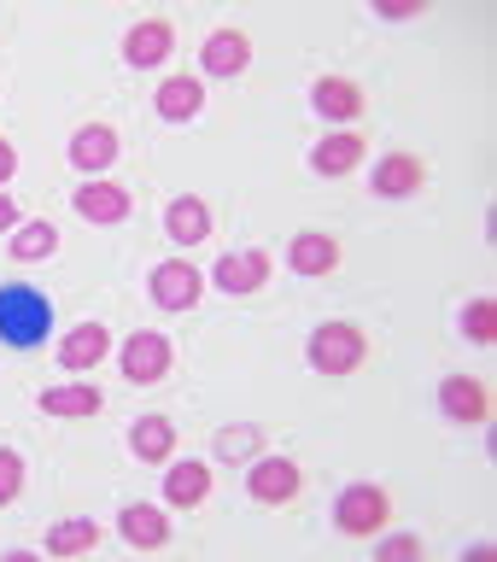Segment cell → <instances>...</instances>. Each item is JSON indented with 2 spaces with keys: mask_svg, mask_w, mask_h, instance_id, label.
<instances>
[{
  "mask_svg": "<svg viewBox=\"0 0 497 562\" xmlns=\"http://www.w3.org/2000/svg\"><path fill=\"white\" fill-rule=\"evenodd\" d=\"M428 158L410 153V147H393V153H381L375 158V170H369V193L375 200H416L421 188H428Z\"/></svg>",
  "mask_w": 497,
  "mask_h": 562,
  "instance_id": "cell-12",
  "label": "cell"
},
{
  "mask_svg": "<svg viewBox=\"0 0 497 562\" xmlns=\"http://www.w3.org/2000/svg\"><path fill=\"white\" fill-rule=\"evenodd\" d=\"M456 323H463V334H468L474 346H492V340H497V299H486V293H481V299H468Z\"/></svg>",
  "mask_w": 497,
  "mask_h": 562,
  "instance_id": "cell-27",
  "label": "cell"
},
{
  "mask_svg": "<svg viewBox=\"0 0 497 562\" xmlns=\"http://www.w3.org/2000/svg\"><path fill=\"white\" fill-rule=\"evenodd\" d=\"M35 411L53 416V422H94L105 411V393L94 381H59V386H42V393H35Z\"/></svg>",
  "mask_w": 497,
  "mask_h": 562,
  "instance_id": "cell-19",
  "label": "cell"
},
{
  "mask_svg": "<svg viewBox=\"0 0 497 562\" xmlns=\"http://www.w3.org/2000/svg\"><path fill=\"white\" fill-rule=\"evenodd\" d=\"M24 486H30V463H24V451L0 446V509L24 498Z\"/></svg>",
  "mask_w": 497,
  "mask_h": 562,
  "instance_id": "cell-28",
  "label": "cell"
},
{
  "mask_svg": "<svg viewBox=\"0 0 497 562\" xmlns=\"http://www.w3.org/2000/svg\"><path fill=\"white\" fill-rule=\"evenodd\" d=\"M176 446H182V428H176L170 416H140L135 428H129V451L147 469H165L170 457H176Z\"/></svg>",
  "mask_w": 497,
  "mask_h": 562,
  "instance_id": "cell-23",
  "label": "cell"
},
{
  "mask_svg": "<svg viewBox=\"0 0 497 562\" xmlns=\"http://www.w3.org/2000/svg\"><path fill=\"white\" fill-rule=\"evenodd\" d=\"M369 165V135L363 130H328L323 140L310 147V170L340 182V176H358Z\"/></svg>",
  "mask_w": 497,
  "mask_h": 562,
  "instance_id": "cell-18",
  "label": "cell"
},
{
  "mask_svg": "<svg viewBox=\"0 0 497 562\" xmlns=\"http://www.w3.org/2000/svg\"><path fill=\"white\" fill-rule=\"evenodd\" d=\"M340 263H346V240L334 235V228H298V235L287 240V270L305 276V281L340 276Z\"/></svg>",
  "mask_w": 497,
  "mask_h": 562,
  "instance_id": "cell-13",
  "label": "cell"
},
{
  "mask_svg": "<svg viewBox=\"0 0 497 562\" xmlns=\"http://www.w3.org/2000/svg\"><path fill=\"white\" fill-rule=\"evenodd\" d=\"M211 498H217V469H211L205 457H170L165 463V509L200 516Z\"/></svg>",
  "mask_w": 497,
  "mask_h": 562,
  "instance_id": "cell-7",
  "label": "cell"
},
{
  "mask_svg": "<svg viewBox=\"0 0 497 562\" xmlns=\"http://www.w3.org/2000/svg\"><path fill=\"white\" fill-rule=\"evenodd\" d=\"M100 539H105V527L94 521V516H70V521H59V527H47V557H88V551H100Z\"/></svg>",
  "mask_w": 497,
  "mask_h": 562,
  "instance_id": "cell-24",
  "label": "cell"
},
{
  "mask_svg": "<svg viewBox=\"0 0 497 562\" xmlns=\"http://www.w3.org/2000/svg\"><path fill=\"white\" fill-rule=\"evenodd\" d=\"M369 544H375V557H428V539H421V533H393V527H386V533H375V539H369Z\"/></svg>",
  "mask_w": 497,
  "mask_h": 562,
  "instance_id": "cell-29",
  "label": "cell"
},
{
  "mask_svg": "<svg viewBox=\"0 0 497 562\" xmlns=\"http://www.w3.org/2000/svg\"><path fill=\"white\" fill-rule=\"evenodd\" d=\"M70 211L94 228H117L135 217V188L117 182V176H88L82 188H70Z\"/></svg>",
  "mask_w": 497,
  "mask_h": 562,
  "instance_id": "cell-6",
  "label": "cell"
},
{
  "mask_svg": "<svg viewBox=\"0 0 497 562\" xmlns=\"http://www.w3.org/2000/svg\"><path fill=\"white\" fill-rule=\"evenodd\" d=\"M117 369H123V381H129V386H158L176 369V346L158 328H135L129 340L117 346Z\"/></svg>",
  "mask_w": 497,
  "mask_h": 562,
  "instance_id": "cell-8",
  "label": "cell"
},
{
  "mask_svg": "<svg viewBox=\"0 0 497 562\" xmlns=\"http://www.w3.org/2000/svg\"><path fill=\"white\" fill-rule=\"evenodd\" d=\"M70 165L82 170V182L88 176H105L117 165V153H123V135L112 130V123H77V135H70Z\"/></svg>",
  "mask_w": 497,
  "mask_h": 562,
  "instance_id": "cell-21",
  "label": "cell"
},
{
  "mask_svg": "<svg viewBox=\"0 0 497 562\" xmlns=\"http://www.w3.org/2000/svg\"><path fill=\"white\" fill-rule=\"evenodd\" d=\"M12 176H18V147H12L7 135H0V188H7Z\"/></svg>",
  "mask_w": 497,
  "mask_h": 562,
  "instance_id": "cell-31",
  "label": "cell"
},
{
  "mask_svg": "<svg viewBox=\"0 0 497 562\" xmlns=\"http://www.w3.org/2000/svg\"><path fill=\"white\" fill-rule=\"evenodd\" d=\"M246 498L258 509H293L305 498V463L287 451H258L246 457Z\"/></svg>",
  "mask_w": 497,
  "mask_h": 562,
  "instance_id": "cell-4",
  "label": "cell"
},
{
  "mask_svg": "<svg viewBox=\"0 0 497 562\" xmlns=\"http://www.w3.org/2000/svg\"><path fill=\"white\" fill-rule=\"evenodd\" d=\"M205 270L193 263L188 252H176V258H158L153 263V276H147V299L165 316H188V311H200V299H205Z\"/></svg>",
  "mask_w": 497,
  "mask_h": 562,
  "instance_id": "cell-5",
  "label": "cell"
},
{
  "mask_svg": "<svg viewBox=\"0 0 497 562\" xmlns=\"http://www.w3.org/2000/svg\"><path fill=\"white\" fill-rule=\"evenodd\" d=\"M211 451H217L223 463H246V457H258V451H263V428H258V422H240V428H217Z\"/></svg>",
  "mask_w": 497,
  "mask_h": 562,
  "instance_id": "cell-26",
  "label": "cell"
},
{
  "mask_svg": "<svg viewBox=\"0 0 497 562\" xmlns=\"http://www.w3.org/2000/svg\"><path fill=\"white\" fill-rule=\"evenodd\" d=\"M7 252H12V263H42V258L59 252V228H53L47 217H24L7 235Z\"/></svg>",
  "mask_w": 497,
  "mask_h": 562,
  "instance_id": "cell-25",
  "label": "cell"
},
{
  "mask_svg": "<svg viewBox=\"0 0 497 562\" xmlns=\"http://www.w3.org/2000/svg\"><path fill=\"white\" fill-rule=\"evenodd\" d=\"M117 539L129 551H170L176 544V521L165 504H123L117 509Z\"/></svg>",
  "mask_w": 497,
  "mask_h": 562,
  "instance_id": "cell-16",
  "label": "cell"
},
{
  "mask_svg": "<svg viewBox=\"0 0 497 562\" xmlns=\"http://www.w3.org/2000/svg\"><path fill=\"white\" fill-rule=\"evenodd\" d=\"M205 77H193V70H176V77L158 82V94H153V112L165 117V123H193L205 112Z\"/></svg>",
  "mask_w": 497,
  "mask_h": 562,
  "instance_id": "cell-22",
  "label": "cell"
},
{
  "mask_svg": "<svg viewBox=\"0 0 497 562\" xmlns=\"http://www.w3.org/2000/svg\"><path fill=\"white\" fill-rule=\"evenodd\" d=\"M53 334V299L35 281H0V346L42 351Z\"/></svg>",
  "mask_w": 497,
  "mask_h": 562,
  "instance_id": "cell-2",
  "label": "cell"
},
{
  "mask_svg": "<svg viewBox=\"0 0 497 562\" xmlns=\"http://www.w3.org/2000/svg\"><path fill=\"white\" fill-rule=\"evenodd\" d=\"M18 223H24V211H18V200H12L7 188H0V235H12Z\"/></svg>",
  "mask_w": 497,
  "mask_h": 562,
  "instance_id": "cell-30",
  "label": "cell"
},
{
  "mask_svg": "<svg viewBox=\"0 0 497 562\" xmlns=\"http://www.w3.org/2000/svg\"><path fill=\"white\" fill-rule=\"evenodd\" d=\"M310 105L323 123H346V130H358L369 117V88L351 77V70H328V77L310 82Z\"/></svg>",
  "mask_w": 497,
  "mask_h": 562,
  "instance_id": "cell-10",
  "label": "cell"
},
{
  "mask_svg": "<svg viewBox=\"0 0 497 562\" xmlns=\"http://www.w3.org/2000/svg\"><path fill=\"white\" fill-rule=\"evenodd\" d=\"M165 235H170V246H182V252H193V246H205L211 235H217L211 200H200V193H176V200L165 205Z\"/></svg>",
  "mask_w": 497,
  "mask_h": 562,
  "instance_id": "cell-20",
  "label": "cell"
},
{
  "mask_svg": "<svg viewBox=\"0 0 497 562\" xmlns=\"http://www.w3.org/2000/svg\"><path fill=\"white\" fill-rule=\"evenodd\" d=\"M398 516V498H393V486H381V481H351L340 486V498H334V533L351 539V544H369L375 533H386Z\"/></svg>",
  "mask_w": 497,
  "mask_h": 562,
  "instance_id": "cell-3",
  "label": "cell"
},
{
  "mask_svg": "<svg viewBox=\"0 0 497 562\" xmlns=\"http://www.w3.org/2000/svg\"><path fill=\"white\" fill-rule=\"evenodd\" d=\"M433 404H439V416H445L451 428H486L497 398H492L486 375H445V381H439V393H433Z\"/></svg>",
  "mask_w": 497,
  "mask_h": 562,
  "instance_id": "cell-9",
  "label": "cell"
},
{
  "mask_svg": "<svg viewBox=\"0 0 497 562\" xmlns=\"http://www.w3.org/2000/svg\"><path fill=\"white\" fill-rule=\"evenodd\" d=\"M112 351H117V346H112V328L88 316V323H77V328H65V334H59L53 358H59V369H70V375H94V369L112 358Z\"/></svg>",
  "mask_w": 497,
  "mask_h": 562,
  "instance_id": "cell-15",
  "label": "cell"
},
{
  "mask_svg": "<svg viewBox=\"0 0 497 562\" xmlns=\"http://www.w3.org/2000/svg\"><path fill=\"white\" fill-rule=\"evenodd\" d=\"M270 276H275V258L263 252V246H240V252H223L217 270H211L205 281L228 299H252V293L270 288Z\"/></svg>",
  "mask_w": 497,
  "mask_h": 562,
  "instance_id": "cell-11",
  "label": "cell"
},
{
  "mask_svg": "<svg viewBox=\"0 0 497 562\" xmlns=\"http://www.w3.org/2000/svg\"><path fill=\"white\" fill-rule=\"evenodd\" d=\"M252 70V35L235 30V24H223V30H211L205 42H200V77L211 82H235Z\"/></svg>",
  "mask_w": 497,
  "mask_h": 562,
  "instance_id": "cell-14",
  "label": "cell"
},
{
  "mask_svg": "<svg viewBox=\"0 0 497 562\" xmlns=\"http://www.w3.org/2000/svg\"><path fill=\"white\" fill-rule=\"evenodd\" d=\"M176 53V24L165 12H153V18H140V24L123 30V65L129 70H158Z\"/></svg>",
  "mask_w": 497,
  "mask_h": 562,
  "instance_id": "cell-17",
  "label": "cell"
},
{
  "mask_svg": "<svg viewBox=\"0 0 497 562\" xmlns=\"http://www.w3.org/2000/svg\"><path fill=\"white\" fill-rule=\"evenodd\" d=\"M369 358H375V334H369L363 323H351V316L316 323V328H310V340H305V363L316 369V375H328V381L358 375Z\"/></svg>",
  "mask_w": 497,
  "mask_h": 562,
  "instance_id": "cell-1",
  "label": "cell"
}]
</instances>
